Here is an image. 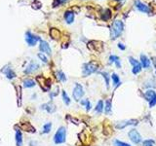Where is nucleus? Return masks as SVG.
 <instances>
[{"label": "nucleus", "instance_id": "nucleus-29", "mask_svg": "<svg viewBox=\"0 0 156 146\" xmlns=\"http://www.w3.org/2000/svg\"><path fill=\"white\" fill-rule=\"evenodd\" d=\"M62 100H64L65 105H69L70 104L71 100H70V97H68V94H66L65 91H62Z\"/></svg>", "mask_w": 156, "mask_h": 146}, {"label": "nucleus", "instance_id": "nucleus-11", "mask_svg": "<svg viewBox=\"0 0 156 146\" xmlns=\"http://www.w3.org/2000/svg\"><path fill=\"white\" fill-rule=\"evenodd\" d=\"M129 63L132 64V66H133L132 72L135 75L139 74V73L142 71V64H140L137 60H135L134 58H129Z\"/></svg>", "mask_w": 156, "mask_h": 146}, {"label": "nucleus", "instance_id": "nucleus-21", "mask_svg": "<svg viewBox=\"0 0 156 146\" xmlns=\"http://www.w3.org/2000/svg\"><path fill=\"white\" fill-rule=\"evenodd\" d=\"M105 112L106 115L111 114V112H112V101H111L110 98H108V100H106V101H105Z\"/></svg>", "mask_w": 156, "mask_h": 146}, {"label": "nucleus", "instance_id": "nucleus-6", "mask_svg": "<svg viewBox=\"0 0 156 146\" xmlns=\"http://www.w3.org/2000/svg\"><path fill=\"white\" fill-rule=\"evenodd\" d=\"M144 98L149 103V107L152 108L156 104V92L154 90H147L144 93Z\"/></svg>", "mask_w": 156, "mask_h": 146}, {"label": "nucleus", "instance_id": "nucleus-3", "mask_svg": "<svg viewBox=\"0 0 156 146\" xmlns=\"http://www.w3.org/2000/svg\"><path fill=\"white\" fill-rule=\"evenodd\" d=\"M97 70H98V64L96 63H93V61H90V63H87L83 65L82 74L84 77H87V76L95 73Z\"/></svg>", "mask_w": 156, "mask_h": 146}, {"label": "nucleus", "instance_id": "nucleus-8", "mask_svg": "<svg viewBox=\"0 0 156 146\" xmlns=\"http://www.w3.org/2000/svg\"><path fill=\"white\" fill-rule=\"evenodd\" d=\"M138 123H139V121L136 119L126 120V121L118 122L116 125H115V128H116L117 130H122V129H125L126 127H129V126H136Z\"/></svg>", "mask_w": 156, "mask_h": 146}, {"label": "nucleus", "instance_id": "nucleus-9", "mask_svg": "<svg viewBox=\"0 0 156 146\" xmlns=\"http://www.w3.org/2000/svg\"><path fill=\"white\" fill-rule=\"evenodd\" d=\"M36 80L40 83V86L43 89L44 92H47V91L50 90L51 88V80L47 79V78H44V77H40V76H37L36 77Z\"/></svg>", "mask_w": 156, "mask_h": 146}, {"label": "nucleus", "instance_id": "nucleus-13", "mask_svg": "<svg viewBox=\"0 0 156 146\" xmlns=\"http://www.w3.org/2000/svg\"><path fill=\"white\" fill-rule=\"evenodd\" d=\"M39 50H40V53L49 55V56H51L52 54L51 47L49 46V44L46 41H44V40H40L39 41Z\"/></svg>", "mask_w": 156, "mask_h": 146}, {"label": "nucleus", "instance_id": "nucleus-19", "mask_svg": "<svg viewBox=\"0 0 156 146\" xmlns=\"http://www.w3.org/2000/svg\"><path fill=\"white\" fill-rule=\"evenodd\" d=\"M35 85H36V82L30 78H27L23 81V86L25 88H27V89H30V88L35 87Z\"/></svg>", "mask_w": 156, "mask_h": 146}, {"label": "nucleus", "instance_id": "nucleus-28", "mask_svg": "<svg viewBox=\"0 0 156 146\" xmlns=\"http://www.w3.org/2000/svg\"><path fill=\"white\" fill-rule=\"evenodd\" d=\"M80 104L82 105V106L85 107V109H86V111H90L91 108H92V104L89 100H80Z\"/></svg>", "mask_w": 156, "mask_h": 146}, {"label": "nucleus", "instance_id": "nucleus-22", "mask_svg": "<svg viewBox=\"0 0 156 146\" xmlns=\"http://www.w3.org/2000/svg\"><path fill=\"white\" fill-rule=\"evenodd\" d=\"M105 110V105H103V100H99L98 103L96 105V108H95V111L97 114H102Z\"/></svg>", "mask_w": 156, "mask_h": 146}, {"label": "nucleus", "instance_id": "nucleus-33", "mask_svg": "<svg viewBox=\"0 0 156 146\" xmlns=\"http://www.w3.org/2000/svg\"><path fill=\"white\" fill-rule=\"evenodd\" d=\"M113 144H114V146H131L130 144L126 143V142L120 141V140H118V139H115L114 142H113Z\"/></svg>", "mask_w": 156, "mask_h": 146}, {"label": "nucleus", "instance_id": "nucleus-41", "mask_svg": "<svg viewBox=\"0 0 156 146\" xmlns=\"http://www.w3.org/2000/svg\"><path fill=\"white\" fill-rule=\"evenodd\" d=\"M118 1H122V0H118Z\"/></svg>", "mask_w": 156, "mask_h": 146}, {"label": "nucleus", "instance_id": "nucleus-17", "mask_svg": "<svg viewBox=\"0 0 156 146\" xmlns=\"http://www.w3.org/2000/svg\"><path fill=\"white\" fill-rule=\"evenodd\" d=\"M140 64L143 68H149L150 67V60L146 55H140Z\"/></svg>", "mask_w": 156, "mask_h": 146}, {"label": "nucleus", "instance_id": "nucleus-15", "mask_svg": "<svg viewBox=\"0 0 156 146\" xmlns=\"http://www.w3.org/2000/svg\"><path fill=\"white\" fill-rule=\"evenodd\" d=\"M135 5L137 7V9H138L139 11H140V12L143 13H146V14H149L151 12V9L148 7L147 5L143 4V3H142L140 1V0H135Z\"/></svg>", "mask_w": 156, "mask_h": 146}, {"label": "nucleus", "instance_id": "nucleus-37", "mask_svg": "<svg viewBox=\"0 0 156 146\" xmlns=\"http://www.w3.org/2000/svg\"><path fill=\"white\" fill-rule=\"evenodd\" d=\"M36 4H32V7L33 8H35V9H39L40 7H41V3H40L39 1H35Z\"/></svg>", "mask_w": 156, "mask_h": 146}, {"label": "nucleus", "instance_id": "nucleus-2", "mask_svg": "<svg viewBox=\"0 0 156 146\" xmlns=\"http://www.w3.org/2000/svg\"><path fill=\"white\" fill-rule=\"evenodd\" d=\"M66 140V129L65 127H60L54 136L55 144H62Z\"/></svg>", "mask_w": 156, "mask_h": 146}, {"label": "nucleus", "instance_id": "nucleus-35", "mask_svg": "<svg viewBox=\"0 0 156 146\" xmlns=\"http://www.w3.org/2000/svg\"><path fill=\"white\" fill-rule=\"evenodd\" d=\"M59 90H60V89H59V87H57L55 89V91H53V92H50V98H51V100H53L55 97L58 96V94H59Z\"/></svg>", "mask_w": 156, "mask_h": 146}, {"label": "nucleus", "instance_id": "nucleus-16", "mask_svg": "<svg viewBox=\"0 0 156 146\" xmlns=\"http://www.w3.org/2000/svg\"><path fill=\"white\" fill-rule=\"evenodd\" d=\"M15 140H16L17 146H23L24 139H23V133H22L21 130L16 131V133H15Z\"/></svg>", "mask_w": 156, "mask_h": 146}, {"label": "nucleus", "instance_id": "nucleus-40", "mask_svg": "<svg viewBox=\"0 0 156 146\" xmlns=\"http://www.w3.org/2000/svg\"><path fill=\"white\" fill-rule=\"evenodd\" d=\"M152 60H153V63H154V66L156 67V58H152Z\"/></svg>", "mask_w": 156, "mask_h": 146}, {"label": "nucleus", "instance_id": "nucleus-25", "mask_svg": "<svg viewBox=\"0 0 156 146\" xmlns=\"http://www.w3.org/2000/svg\"><path fill=\"white\" fill-rule=\"evenodd\" d=\"M52 130V123L51 122H48V123H45L42 127V133L43 134H47L49 133Z\"/></svg>", "mask_w": 156, "mask_h": 146}, {"label": "nucleus", "instance_id": "nucleus-31", "mask_svg": "<svg viewBox=\"0 0 156 146\" xmlns=\"http://www.w3.org/2000/svg\"><path fill=\"white\" fill-rule=\"evenodd\" d=\"M101 74L103 75V79H105V86H106V89H108L109 88V76H108V73L107 72H102Z\"/></svg>", "mask_w": 156, "mask_h": 146}, {"label": "nucleus", "instance_id": "nucleus-10", "mask_svg": "<svg viewBox=\"0 0 156 146\" xmlns=\"http://www.w3.org/2000/svg\"><path fill=\"white\" fill-rule=\"evenodd\" d=\"M1 72L6 76V78L7 79H9V80H13L17 77V74H16V72H15L12 68H11L10 65H6V66H4L2 68V70Z\"/></svg>", "mask_w": 156, "mask_h": 146}, {"label": "nucleus", "instance_id": "nucleus-26", "mask_svg": "<svg viewBox=\"0 0 156 146\" xmlns=\"http://www.w3.org/2000/svg\"><path fill=\"white\" fill-rule=\"evenodd\" d=\"M56 77L58 78V80L60 82H65L66 81V76L62 70H58L57 72H56Z\"/></svg>", "mask_w": 156, "mask_h": 146}, {"label": "nucleus", "instance_id": "nucleus-4", "mask_svg": "<svg viewBox=\"0 0 156 146\" xmlns=\"http://www.w3.org/2000/svg\"><path fill=\"white\" fill-rule=\"evenodd\" d=\"M84 89H83V86L81 85L79 83H75V85H74V88L72 90V97L73 100L75 101H80L81 98L83 97L84 96Z\"/></svg>", "mask_w": 156, "mask_h": 146}, {"label": "nucleus", "instance_id": "nucleus-18", "mask_svg": "<svg viewBox=\"0 0 156 146\" xmlns=\"http://www.w3.org/2000/svg\"><path fill=\"white\" fill-rule=\"evenodd\" d=\"M65 20L66 21V24H72L74 21V13L72 11H66L65 13Z\"/></svg>", "mask_w": 156, "mask_h": 146}, {"label": "nucleus", "instance_id": "nucleus-23", "mask_svg": "<svg viewBox=\"0 0 156 146\" xmlns=\"http://www.w3.org/2000/svg\"><path fill=\"white\" fill-rule=\"evenodd\" d=\"M111 79H112V83H113V86L115 88L119 87L121 85V81H120V78L119 76H118L116 73H113L112 75H111Z\"/></svg>", "mask_w": 156, "mask_h": 146}, {"label": "nucleus", "instance_id": "nucleus-5", "mask_svg": "<svg viewBox=\"0 0 156 146\" xmlns=\"http://www.w3.org/2000/svg\"><path fill=\"white\" fill-rule=\"evenodd\" d=\"M25 42L27 43V45L30 46V47H34L36 45V43L41 40V39L38 37V36L35 35V34H33V33H31L30 31H27V32H25Z\"/></svg>", "mask_w": 156, "mask_h": 146}, {"label": "nucleus", "instance_id": "nucleus-7", "mask_svg": "<svg viewBox=\"0 0 156 146\" xmlns=\"http://www.w3.org/2000/svg\"><path fill=\"white\" fill-rule=\"evenodd\" d=\"M128 136L133 143H135V144H140V142L143 141L142 136H140V133L136 129H132L128 133Z\"/></svg>", "mask_w": 156, "mask_h": 146}, {"label": "nucleus", "instance_id": "nucleus-42", "mask_svg": "<svg viewBox=\"0 0 156 146\" xmlns=\"http://www.w3.org/2000/svg\"><path fill=\"white\" fill-rule=\"evenodd\" d=\"M155 73H156V72H155Z\"/></svg>", "mask_w": 156, "mask_h": 146}, {"label": "nucleus", "instance_id": "nucleus-14", "mask_svg": "<svg viewBox=\"0 0 156 146\" xmlns=\"http://www.w3.org/2000/svg\"><path fill=\"white\" fill-rule=\"evenodd\" d=\"M39 68H40V65L38 63H35V61H31L27 66V68L25 69V74H32V73L39 70Z\"/></svg>", "mask_w": 156, "mask_h": 146}, {"label": "nucleus", "instance_id": "nucleus-27", "mask_svg": "<svg viewBox=\"0 0 156 146\" xmlns=\"http://www.w3.org/2000/svg\"><path fill=\"white\" fill-rule=\"evenodd\" d=\"M50 35L53 39H59L61 37L60 31H59L57 28H51L50 29Z\"/></svg>", "mask_w": 156, "mask_h": 146}, {"label": "nucleus", "instance_id": "nucleus-20", "mask_svg": "<svg viewBox=\"0 0 156 146\" xmlns=\"http://www.w3.org/2000/svg\"><path fill=\"white\" fill-rule=\"evenodd\" d=\"M20 126H21L22 129H23L24 131H29V133H35V129L30 125V123H28V122L22 123Z\"/></svg>", "mask_w": 156, "mask_h": 146}, {"label": "nucleus", "instance_id": "nucleus-1", "mask_svg": "<svg viewBox=\"0 0 156 146\" xmlns=\"http://www.w3.org/2000/svg\"><path fill=\"white\" fill-rule=\"evenodd\" d=\"M124 28V24L121 21H114L110 27V38L114 40L119 37Z\"/></svg>", "mask_w": 156, "mask_h": 146}, {"label": "nucleus", "instance_id": "nucleus-30", "mask_svg": "<svg viewBox=\"0 0 156 146\" xmlns=\"http://www.w3.org/2000/svg\"><path fill=\"white\" fill-rule=\"evenodd\" d=\"M110 18H111V12H110V10L105 9V11H103V13L102 14V19L103 21H108Z\"/></svg>", "mask_w": 156, "mask_h": 146}, {"label": "nucleus", "instance_id": "nucleus-36", "mask_svg": "<svg viewBox=\"0 0 156 146\" xmlns=\"http://www.w3.org/2000/svg\"><path fill=\"white\" fill-rule=\"evenodd\" d=\"M68 0H55V2H54V7L56 6H58L59 4H62V3H65Z\"/></svg>", "mask_w": 156, "mask_h": 146}, {"label": "nucleus", "instance_id": "nucleus-24", "mask_svg": "<svg viewBox=\"0 0 156 146\" xmlns=\"http://www.w3.org/2000/svg\"><path fill=\"white\" fill-rule=\"evenodd\" d=\"M109 63H115L117 68H120V66H121L120 60L117 56H110L109 57Z\"/></svg>", "mask_w": 156, "mask_h": 146}, {"label": "nucleus", "instance_id": "nucleus-12", "mask_svg": "<svg viewBox=\"0 0 156 146\" xmlns=\"http://www.w3.org/2000/svg\"><path fill=\"white\" fill-rule=\"evenodd\" d=\"M40 109L46 111L47 113H50V114H53L57 110V106L53 103L52 101L50 102H46V103H43L42 105H40Z\"/></svg>", "mask_w": 156, "mask_h": 146}, {"label": "nucleus", "instance_id": "nucleus-32", "mask_svg": "<svg viewBox=\"0 0 156 146\" xmlns=\"http://www.w3.org/2000/svg\"><path fill=\"white\" fill-rule=\"evenodd\" d=\"M143 146H155V142L153 139H146L143 142Z\"/></svg>", "mask_w": 156, "mask_h": 146}, {"label": "nucleus", "instance_id": "nucleus-34", "mask_svg": "<svg viewBox=\"0 0 156 146\" xmlns=\"http://www.w3.org/2000/svg\"><path fill=\"white\" fill-rule=\"evenodd\" d=\"M37 57H38L39 60H41L44 63H48V58H47L43 53H39L38 55H37Z\"/></svg>", "mask_w": 156, "mask_h": 146}, {"label": "nucleus", "instance_id": "nucleus-38", "mask_svg": "<svg viewBox=\"0 0 156 146\" xmlns=\"http://www.w3.org/2000/svg\"><path fill=\"white\" fill-rule=\"evenodd\" d=\"M37 145H38V143H37V141L35 140H31L29 142V146H37Z\"/></svg>", "mask_w": 156, "mask_h": 146}, {"label": "nucleus", "instance_id": "nucleus-39", "mask_svg": "<svg viewBox=\"0 0 156 146\" xmlns=\"http://www.w3.org/2000/svg\"><path fill=\"white\" fill-rule=\"evenodd\" d=\"M118 48H119L120 50H125V49H126V47L124 46V44L119 43V44H118Z\"/></svg>", "mask_w": 156, "mask_h": 146}]
</instances>
